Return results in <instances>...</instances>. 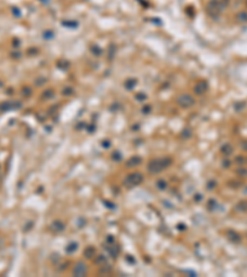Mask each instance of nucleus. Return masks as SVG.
Here are the masks:
<instances>
[{"label": "nucleus", "instance_id": "nucleus-1", "mask_svg": "<svg viewBox=\"0 0 247 277\" xmlns=\"http://www.w3.org/2000/svg\"><path fill=\"white\" fill-rule=\"evenodd\" d=\"M241 19H247V14H241ZM243 21H246V20H243Z\"/></svg>", "mask_w": 247, "mask_h": 277}]
</instances>
